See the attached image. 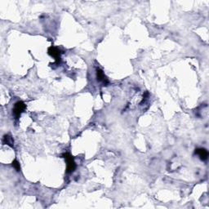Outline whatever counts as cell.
I'll return each instance as SVG.
<instances>
[{"label": "cell", "instance_id": "1", "mask_svg": "<svg viewBox=\"0 0 209 209\" xmlns=\"http://www.w3.org/2000/svg\"><path fill=\"white\" fill-rule=\"evenodd\" d=\"M62 156L66 161V165H67L66 172H67V173H71L75 170V167H76V163H75L74 157L69 153H65V154H63Z\"/></svg>", "mask_w": 209, "mask_h": 209}, {"label": "cell", "instance_id": "2", "mask_svg": "<svg viewBox=\"0 0 209 209\" xmlns=\"http://www.w3.org/2000/svg\"><path fill=\"white\" fill-rule=\"evenodd\" d=\"M25 108H26V105H25L24 102H21V101H19V102L16 103L15 105H14V109H13V113H14V115H15L16 119H18L19 117L21 116V114L24 112Z\"/></svg>", "mask_w": 209, "mask_h": 209}, {"label": "cell", "instance_id": "3", "mask_svg": "<svg viewBox=\"0 0 209 209\" xmlns=\"http://www.w3.org/2000/svg\"><path fill=\"white\" fill-rule=\"evenodd\" d=\"M48 52L51 57H53L57 62H60V54H61L60 50H59L57 48H55V47H52H52H50V48H48Z\"/></svg>", "mask_w": 209, "mask_h": 209}, {"label": "cell", "instance_id": "4", "mask_svg": "<svg viewBox=\"0 0 209 209\" xmlns=\"http://www.w3.org/2000/svg\"><path fill=\"white\" fill-rule=\"evenodd\" d=\"M195 154L199 156L202 160H206L208 156V153L207 151V149H203V148L195 149Z\"/></svg>", "mask_w": 209, "mask_h": 209}, {"label": "cell", "instance_id": "5", "mask_svg": "<svg viewBox=\"0 0 209 209\" xmlns=\"http://www.w3.org/2000/svg\"><path fill=\"white\" fill-rule=\"evenodd\" d=\"M96 78H97V80L101 81V82H103L104 84H108V80L105 75H104V72L102 71L101 69H96Z\"/></svg>", "mask_w": 209, "mask_h": 209}, {"label": "cell", "instance_id": "6", "mask_svg": "<svg viewBox=\"0 0 209 209\" xmlns=\"http://www.w3.org/2000/svg\"><path fill=\"white\" fill-rule=\"evenodd\" d=\"M3 142L5 144H7V145H8V146H10L13 147V140H12V138L11 137H9L8 135H6L5 137H4V138H3Z\"/></svg>", "mask_w": 209, "mask_h": 209}, {"label": "cell", "instance_id": "7", "mask_svg": "<svg viewBox=\"0 0 209 209\" xmlns=\"http://www.w3.org/2000/svg\"><path fill=\"white\" fill-rule=\"evenodd\" d=\"M12 167L15 168L16 171H20V169H21V166H20V163H18L17 160H14V161L12 162Z\"/></svg>", "mask_w": 209, "mask_h": 209}]
</instances>
